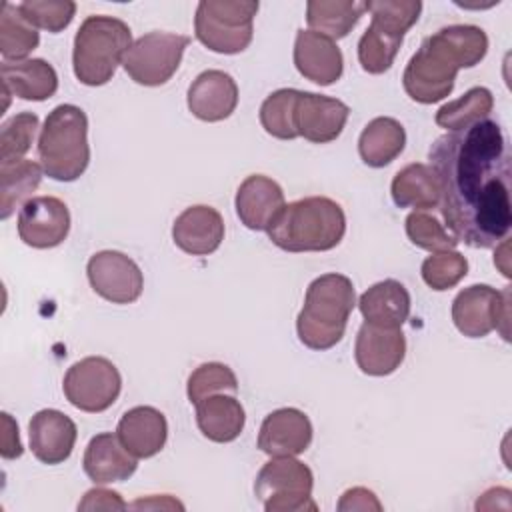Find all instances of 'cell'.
<instances>
[{"label": "cell", "instance_id": "42", "mask_svg": "<svg viewBox=\"0 0 512 512\" xmlns=\"http://www.w3.org/2000/svg\"><path fill=\"white\" fill-rule=\"evenodd\" d=\"M128 504L114 490L92 488L78 502V510H126Z\"/></svg>", "mask_w": 512, "mask_h": 512}, {"label": "cell", "instance_id": "19", "mask_svg": "<svg viewBox=\"0 0 512 512\" xmlns=\"http://www.w3.org/2000/svg\"><path fill=\"white\" fill-rule=\"evenodd\" d=\"M236 214L250 230H268L286 206L280 184L264 174H250L236 190Z\"/></svg>", "mask_w": 512, "mask_h": 512}, {"label": "cell", "instance_id": "33", "mask_svg": "<svg viewBox=\"0 0 512 512\" xmlns=\"http://www.w3.org/2000/svg\"><path fill=\"white\" fill-rule=\"evenodd\" d=\"M40 44V34L26 22L18 6L4 2L0 14V54L6 62L24 60Z\"/></svg>", "mask_w": 512, "mask_h": 512}, {"label": "cell", "instance_id": "29", "mask_svg": "<svg viewBox=\"0 0 512 512\" xmlns=\"http://www.w3.org/2000/svg\"><path fill=\"white\" fill-rule=\"evenodd\" d=\"M366 12V2L354 0H310L306 4V22L312 32L330 40H340L358 24Z\"/></svg>", "mask_w": 512, "mask_h": 512}, {"label": "cell", "instance_id": "14", "mask_svg": "<svg viewBox=\"0 0 512 512\" xmlns=\"http://www.w3.org/2000/svg\"><path fill=\"white\" fill-rule=\"evenodd\" d=\"M406 356V336L402 328H384L364 322L354 344L358 368L368 376L392 374Z\"/></svg>", "mask_w": 512, "mask_h": 512}, {"label": "cell", "instance_id": "34", "mask_svg": "<svg viewBox=\"0 0 512 512\" xmlns=\"http://www.w3.org/2000/svg\"><path fill=\"white\" fill-rule=\"evenodd\" d=\"M300 90L280 88L274 90L260 106V124L262 128L280 140H294L298 136L296 130V102Z\"/></svg>", "mask_w": 512, "mask_h": 512}, {"label": "cell", "instance_id": "30", "mask_svg": "<svg viewBox=\"0 0 512 512\" xmlns=\"http://www.w3.org/2000/svg\"><path fill=\"white\" fill-rule=\"evenodd\" d=\"M42 166L34 160L20 158L0 164V216L10 218L20 202H28L30 194L42 182Z\"/></svg>", "mask_w": 512, "mask_h": 512}, {"label": "cell", "instance_id": "1", "mask_svg": "<svg viewBox=\"0 0 512 512\" xmlns=\"http://www.w3.org/2000/svg\"><path fill=\"white\" fill-rule=\"evenodd\" d=\"M430 168L440 188V212L458 242L492 248L512 224L510 156L502 128L480 120L448 132L430 146Z\"/></svg>", "mask_w": 512, "mask_h": 512}, {"label": "cell", "instance_id": "41", "mask_svg": "<svg viewBox=\"0 0 512 512\" xmlns=\"http://www.w3.org/2000/svg\"><path fill=\"white\" fill-rule=\"evenodd\" d=\"M354 510H382V504L378 502L376 494L364 486H354L346 490L338 500V512H354Z\"/></svg>", "mask_w": 512, "mask_h": 512}, {"label": "cell", "instance_id": "7", "mask_svg": "<svg viewBox=\"0 0 512 512\" xmlns=\"http://www.w3.org/2000/svg\"><path fill=\"white\" fill-rule=\"evenodd\" d=\"M258 2L244 0H202L196 6V38L212 52H244L254 36Z\"/></svg>", "mask_w": 512, "mask_h": 512}, {"label": "cell", "instance_id": "13", "mask_svg": "<svg viewBox=\"0 0 512 512\" xmlns=\"http://www.w3.org/2000/svg\"><path fill=\"white\" fill-rule=\"evenodd\" d=\"M18 236L32 248H54L70 232L68 206L56 196H34L18 212Z\"/></svg>", "mask_w": 512, "mask_h": 512}, {"label": "cell", "instance_id": "16", "mask_svg": "<svg viewBox=\"0 0 512 512\" xmlns=\"http://www.w3.org/2000/svg\"><path fill=\"white\" fill-rule=\"evenodd\" d=\"M30 450L42 464L54 466L70 458L76 444V424L60 410L44 408L28 424Z\"/></svg>", "mask_w": 512, "mask_h": 512}, {"label": "cell", "instance_id": "36", "mask_svg": "<svg viewBox=\"0 0 512 512\" xmlns=\"http://www.w3.org/2000/svg\"><path fill=\"white\" fill-rule=\"evenodd\" d=\"M406 234L414 246L428 252L454 250L458 244L456 236L450 234L436 216L422 210H414L406 216Z\"/></svg>", "mask_w": 512, "mask_h": 512}, {"label": "cell", "instance_id": "38", "mask_svg": "<svg viewBox=\"0 0 512 512\" xmlns=\"http://www.w3.org/2000/svg\"><path fill=\"white\" fill-rule=\"evenodd\" d=\"M422 280L436 292L454 288L468 274V260L458 250L434 252L422 262Z\"/></svg>", "mask_w": 512, "mask_h": 512}, {"label": "cell", "instance_id": "32", "mask_svg": "<svg viewBox=\"0 0 512 512\" xmlns=\"http://www.w3.org/2000/svg\"><path fill=\"white\" fill-rule=\"evenodd\" d=\"M404 36L370 22L358 40V62L368 74H384L394 64Z\"/></svg>", "mask_w": 512, "mask_h": 512}, {"label": "cell", "instance_id": "3", "mask_svg": "<svg viewBox=\"0 0 512 512\" xmlns=\"http://www.w3.org/2000/svg\"><path fill=\"white\" fill-rule=\"evenodd\" d=\"M266 232L286 252H326L342 242L346 214L332 198L308 196L286 204Z\"/></svg>", "mask_w": 512, "mask_h": 512}, {"label": "cell", "instance_id": "4", "mask_svg": "<svg viewBox=\"0 0 512 512\" xmlns=\"http://www.w3.org/2000/svg\"><path fill=\"white\" fill-rule=\"evenodd\" d=\"M354 306L356 292L348 276L328 272L314 278L296 318L300 342L312 350H328L336 346L346 332Z\"/></svg>", "mask_w": 512, "mask_h": 512}, {"label": "cell", "instance_id": "26", "mask_svg": "<svg viewBox=\"0 0 512 512\" xmlns=\"http://www.w3.org/2000/svg\"><path fill=\"white\" fill-rule=\"evenodd\" d=\"M244 422L246 412L232 394H214L196 404V424L212 442L236 440L244 430Z\"/></svg>", "mask_w": 512, "mask_h": 512}, {"label": "cell", "instance_id": "22", "mask_svg": "<svg viewBox=\"0 0 512 512\" xmlns=\"http://www.w3.org/2000/svg\"><path fill=\"white\" fill-rule=\"evenodd\" d=\"M82 466L94 484H112L128 480L138 468V458L124 448L118 434L102 432L90 438Z\"/></svg>", "mask_w": 512, "mask_h": 512}, {"label": "cell", "instance_id": "10", "mask_svg": "<svg viewBox=\"0 0 512 512\" xmlns=\"http://www.w3.org/2000/svg\"><path fill=\"white\" fill-rule=\"evenodd\" d=\"M66 400L82 412H104L120 396L122 376L104 356H86L74 362L62 380Z\"/></svg>", "mask_w": 512, "mask_h": 512}, {"label": "cell", "instance_id": "11", "mask_svg": "<svg viewBox=\"0 0 512 512\" xmlns=\"http://www.w3.org/2000/svg\"><path fill=\"white\" fill-rule=\"evenodd\" d=\"M510 290H496L488 284H472L460 290L452 302V322L468 338H484L500 330L508 340Z\"/></svg>", "mask_w": 512, "mask_h": 512}, {"label": "cell", "instance_id": "25", "mask_svg": "<svg viewBox=\"0 0 512 512\" xmlns=\"http://www.w3.org/2000/svg\"><path fill=\"white\" fill-rule=\"evenodd\" d=\"M364 322L384 328H402L410 316V292L398 280L386 278L372 284L358 300Z\"/></svg>", "mask_w": 512, "mask_h": 512}, {"label": "cell", "instance_id": "43", "mask_svg": "<svg viewBox=\"0 0 512 512\" xmlns=\"http://www.w3.org/2000/svg\"><path fill=\"white\" fill-rule=\"evenodd\" d=\"M22 452L24 448L18 436V424L8 412H2V448H0L2 458L14 460V458H20Z\"/></svg>", "mask_w": 512, "mask_h": 512}, {"label": "cell", "instance_id": "9", "mask_svg": "<svg viewBox=\"0 0 512 512\" xmlns=\"http://www.w3.org/2000/svg\"><path fill=\"white\" fill-rule=\"evenodd\" d=\"M190 38L174 32H148L132 42L124 54L122 68L142 86H162L178 70Z\"/></svg>", "mask_w": 512, "mask_h": 512}, {"label": "cell", "instance_id": "37", "mask_svg": "<svg viewBox=\"0 0 512 512\" xmlns=\"http://www.w3.org/2000/svg\"><path fill=\"white\" fill-rule=\"evenodd\" d=\"M38 116L34 112H18L0 128V164L24 158L34 142Z\"/></svg>", "mask_w": 512, "mask_h": 512}, {"label": "cell", "instance_id": "39", "mask_svg": "<svg viewBox=\"0 0 512 512\" xmlns=\"http://www.w3.org/2000/svg\"><path fill=\"white\" fill-rule=\"evenodd\" d=\"M18 10L22 18L34 28L56 34L72 22L76 14V4L70 0H26L18 4Z\"/></svg>", "mask_w": 512, "mask_h": 512}, {"label": "cell", "instance_id": "18", "mask_svg": "<svg viewBox=\"0 0 512 512\" xmlns=\"http://www.w3.org/2000/svg\"><path fill=\"white\" fill-rule=\"evenodd\" d=\"M186 102L198 120L220 122L236 110L238 86L224 70H204L192 80Z\"/></svg>", "mask_w": 512, "mask_h": 512}, {"label": "cell", "instance_id": "20", "mask_svg": "<svg viewBox=\"0 0 512 512\" xmlns=\"http://www.w3.org/2000/svg\"><path fill=\"white\" fill-rule=\"evenodd\" d=\"M172 240L182 252L192 256H208L216 252L224 240L222 214L206 204L188 206L174 220Z\"/></svg>", "mask_w": 512, "mask_h": 512}, {"label": "cell", "instance_id": "24", "mask_svg": "<svg viewBox=\"0 0 512 512\" xmlns=\"http://www.w3.org/2000/svg\"><path fill=\"white\" fill-rule=\"evenodd\" d=\"M0 76L2 88L22 100L42 102L52 98L58 90V74L52 64L42 58H28L18 62L4 60L0 66Z\"/></svg>", "mask_w": 512, "mask_h": 512}, {"label": "cell", "instance_id": "23", "mask_svg": "<svg viewBox=\"0 0 512 512\" xmlns=\"http://www.w3.org/2000/svg\"><path fill=\"white\" fill-rule=\"evenodd\" d=\"M116 434L132 456L152 458L166 444L168 422L154 406H134L122 414Z\"/></svg>", "mask_w": 512, "mask_h": 512}, {"label": "cell", "instance_id": "12", "mask_svg": "<svg viewBox=\"0 0 512 512\" xmlns=\"http://www.w3.org/2000/svg\"><path fill=\"white\" fill-rule=\"evenodd\" d=\"M86 274L92 290L112 304H132L144 288L138 264L118 250H102L90 256Z\"/></svg>", "mask_w": 512, "mask_h": 512}, {"label": "cell", "instance_id": "17", "mask_svg": "<svg viewBox=\"0 0 512 512\" xmlns=\"http://www.w3.org/2000/svg\"><path fill=\"white\" fill-rule=\"evenodd\" d=\"M312 442L310 418L298 408H278L270 412L258 434V448L272 456H298Z\"/></svg>", "mask_w": 512, "mask_h": 512}, {"label": "cell", "instance_id": "31", "mask_svg": "<svg viewBox=\"0 0 512 512\" xmlns=\"http://www.w3.org/2000/svg\"><path fill=\"white\" fill-rule=\"evenodd\" d=\"M494 96L484 86H474L466 90L460 98L444 104L436 112V124L448 132L464 130L480 120H486L492 112Z\"/></svg>", "mask_w": 512, "mask_h": 512}, {"label": "cell", "instance_id": "44", "mask_svg": "<svg viewBox=\"0 0 512 512\" xmlns=\"http://www.w3.org/2000/svg\"><path fill=\"white\" fill-rule=\"evenodd\" d=\"M128 508H184L178 500L170 498L168 494H162L160 498L158 496H150V498H140L136 502H132Z\"/></svg>", "mask_w": 512, "mask_h": 512}, {"label": "cell", "instance_id": "5", "mask_svg": "<svg viewBox=\"0 0 512 512\" xmlns=\"http://www.w3.org/2000/svg\"><path fill=\"white\" fill-rule=\"evenodd\" d=\"M38 160L44 174L58 182L78 180L90 162L88 118L74 104L48 112L38 138Z\"/></svg>", "mask_w": 512, "mask_h": 512}, {"label": "cell", "instance_id": "21", "mask_svg": "<svg viewBox=\"0 0 512 512\" xmlns=\"http://www.w3.org/2000/svg\"><path fill=\"white\" fill-rule=\"evenodd\" d=\"M294 66L306 80L330 86L340 80L344 58L334 40L312 30H298L294 42Z\"/></svg>", "mask_w": 512, "mask_h": 512}, {"label": "cell", "instance_id": "27", "mask_svg": "<svg viewBox=\"0 0 512 512\" xmlns=\"http://www.w3.org/2000/svg\"><path fill=\"white\" fill-rule=\"evenodd\" d=\"M404 146L406 130L396 118L390 116H378L370 120L358 138L360 158L372 168L388 166L402 154Z\"/></svg>", "mask_w": 512, "mask_h": 512}, {"label": "cell", "instance_id": "8", "mask_svg": "<svg viewBox=\"0 0 512 512\" xmlns=\"http://www.w3.org/2000/svg\"><path fill=\"white\" fill-rule=\"evenodd\" d=\"M312 488V470L294 456H272L254 480V494L266 512L318 510Z\"/></svg>", "mask_w": 512, "mask_h": 512}, {"label": "cell", "instance_id": "35", "mask_svg": "<svg viewBox=\"0 0 512 512\" xmlns=\"http://www.w3.org/2000/svg\"><path fill=\"white\" fill-rule=\"evenodd\" d=\"M236 394L238 392V380L230 366L222 362H206L200 364L190 376L186 384V394L192 404L202 402L208 396L214 394Z\"/></svg>", "mask_w": 512, "mask_h": 512}, {"label": "cell", "instance_id": "6", "mask_svg": "<svg viewBox=\"0 0 512 512\" xmlns=\"http://www.w3.org/2000/svg\"><path fill=\"white\" fill-rule=\"evenodd\" d=\"M130 46L132 32L124 20L106 14L88 16L74 36V76L86 86L110 82Z\"/></svg>", "mask_w": 512, "mask_h": 512}, {"label": "cell", "instance_id": "40", "mask_svg": "<svg viewBox=\"0 0 512 512\" xmlns=\"http://www.w3.org/2000/svg\"><path fill=\"white\" fill-rule=\"evenodd\" d=\"M366 10L372 16V22L404 36L420 18L422 2L420 0H372L366 2Z\"/></svg>", "mask_w": 512, "mask_h": 512}, {"label": "cell", "instance_id": "15", "mask_svg": "<svg viewBox=\"0 0 512 512\" xmlns=\"http://www.w3.org/2000/svg\"><path fill=\"white\" fill-rule=\"evenodd\" d=\"M348 114L350 108L342 100L300 90L294 114L298 136L314 144L332 142L342 134Z\"/></svg>", "mask_w": 512, "mask_h": 512}, {"label": "cell", "instance_id": "28", "mask_svg": "<svg viewBox=\"0 0 512 512\" xmlns=\"http://www.w3.org/2000/svg\"><path fill=\"white\" fill-rule=\"evenodd\" d=\"M390 194L400 208H416L424 212L440 204V188L434 170L422 162H412L398 170L392 178Z\"/></svg>", "mask_w": 512, "mask_h": 512}, {"label": "cell", "instance_id": "2", "mask_svg": "<svg viewBox=\"0 0 512 512\" xmlns=\"http://www.w3.org/2000/svg\"><path fill=\"white\" fill-rule=\"evenodd\" d=\"M488 52V36L474 24L444 26L426 36L418 52L408 60L402 84L406 94L420 104L444 100L460 68L476 66Z\"/></svg>", "mask_w": 512, "mask_h": 512}]
</instances>
